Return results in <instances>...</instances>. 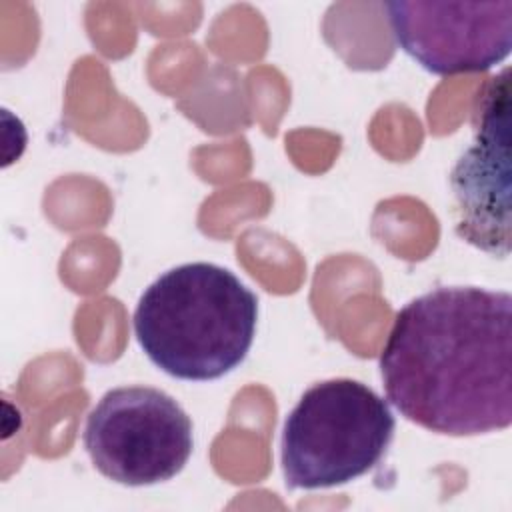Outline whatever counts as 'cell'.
<instances>
[{
  "mask_svg": "<svg viewBox=\"0 0 512 512\" xmlns=\"http://www.w3.org/2000/svg\"><path fill=\"white\" fill-rule=\"evenodd\" d=\"M398 412L436 434L476 436L512 422V296L440 286L410 300L380 352Z\"/></svg>",
  "mask_w": 512,
  "mask_h": 512,
  "instance_id": "cell-1",
  "label": "cell"
},
{
  "mask_svg": "<svg viewBox=\"0 0 512 512\" xmlns=\"http://www.w3.org/2000/svg\"><path fill=\"white\" fill-rule=\"evenodd\" d=\"M384 8L398 44L432 74L484 72L510 54V0H394L386 2Z\"/></svg>",
  "mask_w": 512,
  "mask_h": 512,
  "instance_id": "cell-5",
  "label": "cell"
},
{
  "mask_svg": "<svg viewBox=\"0 0 512 512\" xmlns=\"http://www.w3.org/2000/svg\"><path fill=\"white\" fill-rule=\"evenodd\" d=\"M82 440L96 470L126 486L174 478L194 448L190 416L152 386L108 390L90 410Z\"/></svg>",
  "mask_w": 512,
  "mask_h": 512,
  "instance_id": "cell-4",
  "label": "cell"
},
{
  "mask_svg": "<svg viewBox=\"0 0 512 512\" xmlns=\"http://www.w3.org/2000/svg\"><path fill=\"white\" fill-rule=\"evenodd\" d=\"M456 234L498 258L510 254V80L508 68L486 84L474 142L450 172Z\"/></svg>",
  "mask_w": 512,
  "mask_h": 512,
  "instance_id": "cell-6",
  "label": "cell"
},
{
  "mask_svg": "<svg viewBox=\"0 0 512 512\" xmlns=\"http://www.w3.org/2000/svg\"><path fill=\"white\" fill-rule=\"evenodd\" d=\"M396 420L388 402L352 378L322 380L290 410L282 472L290 490L332 488L370 472L386 454Z\"/></svg>",
  "mask_w": 512,
  "mask_h": 512,
  "instance_id": "cell-3",
  "label": "cell"
},
{
  "mask_svg": "<svg viewBox=\"0 0 512 512\" xmlns=\"http://www.w3.org/2000/svg\"><path fill=\"white\" fill-rule=\"evenodd\" d=\"M258 298L228 268L188 262L158 276L134 310V334L154 366L180 380H216L248 354Z\"/></svg>",
  "mask_w": 512,
  "mask_h": 512,
  "instance_id": "cell-2",
  "label": "cell"
}]
</instances>
